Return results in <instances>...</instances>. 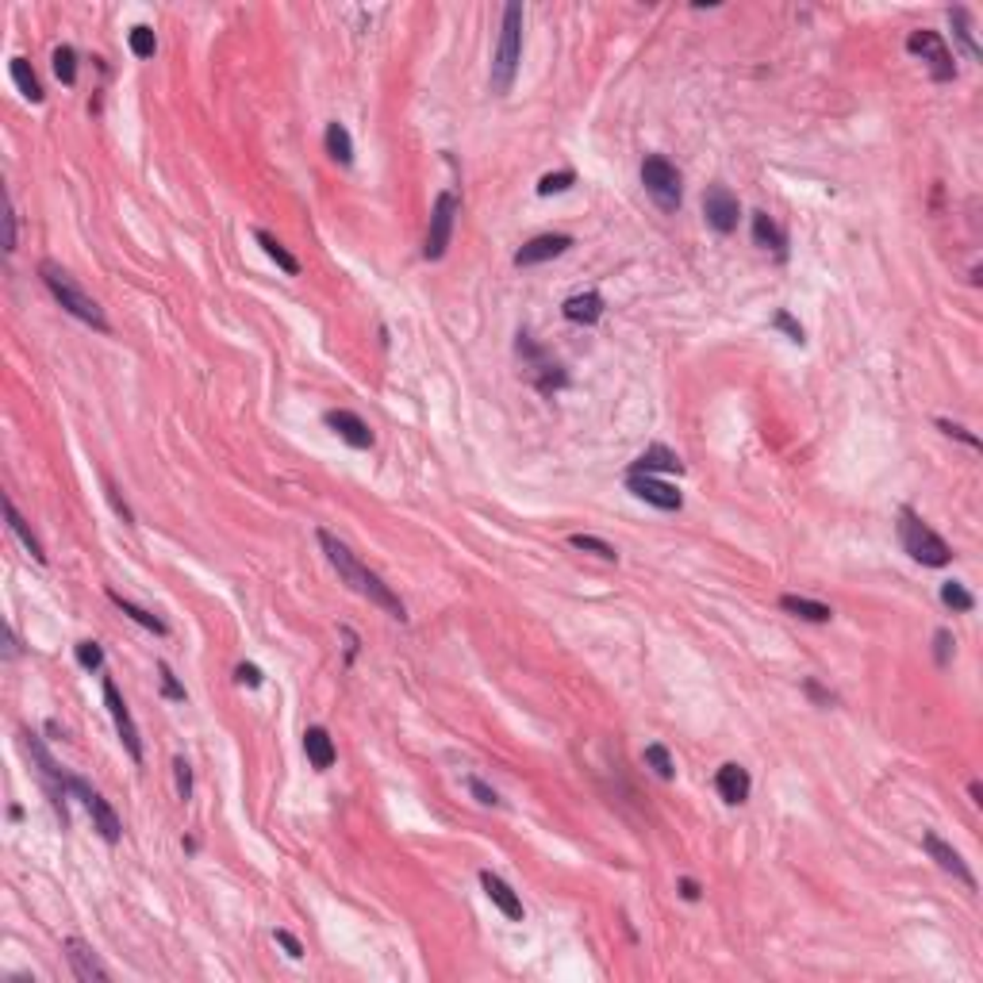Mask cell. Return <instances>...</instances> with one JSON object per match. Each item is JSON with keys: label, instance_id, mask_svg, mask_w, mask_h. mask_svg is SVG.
<instances>
[{"label": "cell", "instance_id": "6da1fadb", "mask_svg": "<svg viewBox=\"0 0 983 983\" xmlns=\"http://www.w3.org/2000/svg\"><path fill=\"white\" fill-rule=\"evenodd\" d=\"M319 546H323V553H327L331 569L342 576V584H350V592L365 596L369 604H377L380 611H388L392 619H400V622L408 619V607H403V599L392 592V588L380 581L373 569H365V565L350 553V546H346V542H339V538L331 534V530H319Z\"/></svg>", "mask_w": 983, "mask_h": 983}, {"label": "cell", "instance_id": "7a4b0ae2", "mask_svg": "<svg viewBox=\"0 0 983 983\" xmlns=\"http://www.w3.org/2000/svg\"><path fill=\"white\" fill-rule=\"evenodd\" d=\"M519 62H523V4L511 0V4L503 8L500 43H495V58H492V92L495 97H507V92H511Z\"/></svg>", "mask_w": 983, "mask_h": 983}, {"label": "cell", "instance_id": "3957f363", "mask_svg": "<svg viewBox=\"0 0 983 983\" xmlns=\"http://www.w3.org/2000/svg\"><path fill=\"white\" fill-rule=\"evenodd\" d=\"M39 277H43V285L51 288V296H54L58 304H62L74 319L89 323L92 331H108V316H104V308L74 281V277H69V269H62L58 261H43V265H39Z\"/></svg>", "mask_w": 983, "mask_h": 983}, {"label": "cell", "instance_id": "277c9868", "mask_svg": "<svg viewBox=\"0 0 983 983\" xmlns=\"http://www.w3.org/2000/svg\"><path fill=\"white\" fill-rule=\"evenodd\" d=\"M899 542H903V550L918 565H930V569H941V565L953 561V546L926 523V519L910 511V507L899 511Z\"/></svg>", "mask_w": 983, "mask_h": 983}, {"label": "cell", "instance_id": "5b68a950", "mask_svg": "<svg viewBox=\"0 0 983 983\" xmlns=\"http://www.w3.org/2000/svg\"><path fill=\"white\" fill-rule=\"evenodd\" d=\"M642 184L645 192L653 196V204L661 212H680V200H684V184H680V169L661 154H650L642 161Z\"/></svg>", "mask_w": 983, "mask_h": 983}, {"label": "cell", "instance_id": "8992f818", "mask_svg": "<svg viewBox=\"0 0 983 983\" xmlns=\"http://www.w3.org/2000/svg\"><path fill=\"white\" fill-rule=\"evenodd\" d=\"M461 215V196L457 192H438V200L431 207V223H426V238H423V258L426 261H438L446 258L449 250V238H454V223Z\"/></svg>", "mask_w": 983, "mask_h": 983}, {"label": "cell", "instance_id": "52a82bcc", "mask_svg": "<svg viewBox=\"0 0 983 983\" xmlns=\"http://www.w3.org/2000/svg\"><path fill=\"white\" fill-rule=\"evenodd\" d=\"M907 51L922 58V62L930 66V77L933 81H956V66H953V51L945 46V39L938 31H910L907 35Z\"/></svg>", "mask_w": 983, "mask_h": 983}, {"label": "cell", "instance_id": "ba28073f", "mask_svg": "<svg viewBox=\"0 0 983 983\" xmlns=\"http://www.w3.org/2000/svg\"><path fill=\"white\" fill-rule=\"evenodd\" d=\"M69 792H74L77 800L85 803V811L92 815V830H97V834L108 841V846H115V841L123 838V823H120V815L112 811V803L104 800L100 792H92L85 780H77V776H69Z\"/></svg>", "mask_w": 983, "mask_h": 983}, {"label": "cell", "instance_id": "9c48e42d", "mask_svg": "<svg viewBox=\"0 0 983 983\" xmlns=\"http://www.w3.org/2000/svg\"><path fill=\"white\" fill-rule=\"evenodd\" d=\"M23 749H27V753L35 757V765H39V776H43V784H46V792H51V800H54V811L62 815V823H69V815H66V800H69V776L62 768L54 765V757L46 753L43 749V742L35 734H23Z\"/></svg>", "mask_w": 983, "mask_h": 983}, {"label": "cell", "instance_id": "30bf717a", "mask_svg": "<svg viewBox=\"0 0 983 983\" xmlns=\"http://www.w3.org/2000/svg\"><path fill=\"white\" fill-rule=\"evenodd\" d=\"M104 703H108V714H112V722H115V734H120L123 749L131 753L135 765H143V737H138V726H135L131 711H127V703H123V696H120V688H115L112 676H104Z\"/></svg>", "mask_w": 983, "mask_h": 983}, {"label": "cell", "instance_id": "8fae6325", "mask_svg": "<svg viewBox=\"0 0 983 983\" xmlns=\"http://www.w3.org/2000/svg\"><path fill=\"white\" fill-rule=\"evenodd\" d=\"M703 215H707V223L719 230V235H734L737 219H742V204H737V196L726 189V184H711V189L703 192Z\"/></svg>", "mask_w": 983, "mask_h": 983}, {"label": "cell", "instance_id": "7c38bea8", "mask_svg": "<svg viewBox=\"0 0 983 983\" xmlns=\"http://www.w3.org/2000/svg\"><path fill=\"white\" fill-rule=\"evenodd\" d=\"M922 849L930 853V861L938 864L941 872H949L953 880H961V884L968 887V892H976V876H972V869H968V861H964L961 853H956L945 838H938L933 830H926V834H922Z\"/></svg>", "mask_w": 983, "mask_h": 983}, {"label": "cell", "instance_id": "4fadbf2b", "mask_svg": "<svg viewBox=\"0 0 983 983\" xmlns=\"http://www.w3.org/2000/svg\"><path fill=\"white\" fill-rule=\"evenodd\" d=\"M627 488L638 495V500L657 507V511H680V507H684V495H680L673 484H665V480H657V477H645V472H627Z\"/></svg>", "mask_w": 983, "mask_h": 983}, {"label": "cell", "instance_id": "5bb4252c", "mask_svg": "<svg viewBox=\"0 0 983 983\" xmlns=\"http://www.w3.org/2000/svg\"><path fill=\"white\" fill-rule=\"evenodd\" d=\"M519 354H523L527 362H530V373H534V385H538L542 392H546V396H550V392H558V388H565V385H569V377H565V369H561V365H553V362H546V354L538 350V346H534V339H530L527 331L519 334Z\"/></svg>", "mask_w": 983, "mask_h": 983}, {"label": "cell", "instance_id": "9a60e30c", "mask_svg": "<svg viewBox=\"0 0 983 983\" xmlns=\"http://www.w3.org/2000/svg\"><path fill=\"white\" fill-rule=\"evenodd\" d=\"M323 419H327V426L342 438L346 446H354V449H373L377 434L369 431V423L362 419V415H354V411H346V408H334V411L323 415Z\"/></svg>", "mask_w": 983, "mask_h": 983}, {"label": "cell", "instance_id": "2e32d148", "mask_svg": "<svg viewBox=\"0 0 983 983\" xmlns=\"http://www.w3.org/2000/svg\"><path fill=\"white\" fill-rule=\"evenodd\" d=\"M565 250H573V235H538L523 242V246L515 250V265L519 269H527V265H542V261H553L561 258Z\"/></svg>", "mask_w": 983, "mask_h": 983}, {"label": "cell", "instance_id": "e0dca14e", "mask_svg": "<svg viewBox=\"0 0 983 983\" xmlns=\"http://www.w3.org/2000/svg\"><path fill=\"white\" fill-rule=\"evenodd\" d=\"M66 961H69V968H74V976H77L81 983H108V979H112L108 968L100 964V956L92 953L85 941H77V938L66 941Z\"/></svg>", "mask_w": 983, "mask_h": 983}, {"label": "cell", "instance_id": "ac0fdd59", "mask_svg": "<svg viewBox=\"0 0 983 983\" xmlns=\"http://www.w3.org/2000/svg\"><path fill=\"white\" fill-rule=\"evenodd\" d=\"M714 788H719V795H722V803H730V807H742L745 800H749V792H753V780H749V768H742V765H722L719 768V776H714Z\"/></svg>", "mask_w": 983, "mask_h": 983}, {"label": "cell", "instance_id": "d6986e66", "mask_svg": "<svg viewBox=\"0 0 983 983\" xmlns=\"http://www.w3.org/2000/svg\"><path fill=\"white\" fill-rule=\"evenodd\" d=\"M480 887H484V895L492 899L495 910H503V915L511 918V922H523V899L511 892V884L500 880L495 872H480Z\"/></svg>", "mask_w": 983, "mask_h": 983}, {"label": "cell", "instance_id": "ffe728a7", "mask_svg": "<svg viewBox=\"0 0 983 983\" xmlns=\"http://www.w3.org/2000/svg\"><path fill=\"white\" fill-rule=\"evenodd\" d=\"M630 472H645V477H657V472H684V461H680L668 446H645L638 461L630 465Z\"/></svg>", "mask_w": 983, "mask_h": 983}, {"label": "cell", "instance_id": "44dd1931", "mask_svg": "<svg viewBox=\"0 0 983 983\" xmlns=\"http://www.w3.org/2000/svg\"><path fill=\"white\" fill-rule=\"evenodd\" d=\"M561 316L569 323H581V327H592V323H599V316H604V296L599 293H576L561 304Z\"/></svg>", "mask_w": 983, "mask_h": 983}, {"label": "cell", "instance_id": "7402d4cb", "mask_svg": "<svg viewBox=\"0 0 983 983\" xmlns=\"http://www.w3.org/2000/svg\"><path fill=\"white\" fill-rule=\"evenodd\" d=\"M304 753H308V761H311V768L316 772H327L331 765H334V742H331V734L323 730V726H308L304 730Z\"/></svg>", "mask_w": 983, "mask_h": 983}, {"label": "cell", "instance_id": "603a6c76", "mask_svg": "<svg viewBox=\"0 0 983 983\" xmlns=\"http://www.w3.org/2000/svg\"><path fill=\"white\" fill-rule=\"evenodd\" d=\"M753 242L765 250H776L780 258L788 254V235L780 230V223L768 212H753Z\"/></svg>", "mask_w": 983, "mask_h": 983}, {"label": "cell", "instance_id": "cb8c5ba5", "mask_svg": "<svg viewBox=\"0 0 983 983\" xmlns=\"http://www.w3.org/2000/svg\"><path fill=\"white\" fill-rule=\"evenodd\" d=\"M780 607L788 611V615L803 619V622H830L834 619V611H830L826 604H818V599H807V596H780Z\"/></svg>", "mask_w": 983, "mask_h": 983}, {"label": "cell", "instance_id": "d4e9b609", "mask_svg": "<svg viewBox=\"0 0 983 983\" xmlns=\"http://www.w3.org/2000/svg\"><path fill=\"white\" fill-rule=\"evenodd\" d=\"M4 515H8V527H12V534H16V538L23 542V546H27V553H31L35 561H39V565H46V553H43V546H39V538H35V534H31V527L23 523V515L16 511V503H12V495H4Z\"/></svg>", "mask_w": 983, "mask_h": 983}, {"label": "cell", "instance_id": "484cf974", "mask_svg": "<svg viewBox=\"0 0 983 983\" xmlns=\"http://www.w3.org/2000/svg\"><path fill=\"white\" fill-rule=\"evenodd\" d=\"M323 143H327V154L339 161V166H350L354 161V138L350 131H346V123H327V135H323Z\"/></svg>", "mask_w": 983, "mask_h": 983}, {"label": "cell", "instance_id": "4316f807", "mask_svg": "<svg viewBox=\"0 0 983 983\" xmlns=\"http://www.w3.org/2000/svg\"><path fill=\"white\" fill-rule=\"evenodd\" d=\"M108 599H112V604L123 611L127 619H135L138 627H146L150 634H158V638H166V634H169V627H166V622H161L158 615H150V611H143L138 604H131V599H127V596H120V592H108Z\"/></svg>", "mask_w": 983, "mask_h": 983}, {"label": "cell", "instance_id": "83f0119b", "mask_svg": "<svg viewBox=\"0 0 983 983\" xmlns=\"http://www.w3.org/2000/svg\"><path fill=\"white\" fill-rule=\"evenodd\" d=\"M254 238H258V246L277 261V269H281V273H288V277L300 273V261L281 246V238H277V235H269V230H254Z\"/></svg>", "mask_w": 983, "mask_h": 983}, {"label": "cell", "instance_id": "f1b7e54d", "mask_svg": "<svg viewBox=\"0 0 983 983\" xmlns=\"http://www.w3.org/2000/svg\"><path fill=\"white\" fill-rule=\"evenodd\" d=\"M12 81H16V89L31 104H43V85H39V77H35V69H31L27 58H12Z\"/></svg>", "mask_w": 983, "mask_h": 983}, {"label": "cell", "instance_id": "f546056e", "mask_svg": "<svg viewBox=\"0 0 983 983\" xmlns=\"http://www.w3.org/2000/svg\"><path fill=\"white\" fill-rule=\"evenodd\" d=\"M949 20H953L956 43L964 46V54L972 58V62H983V51H979V43L972 39V20H968V8H949Z\"/></svg>", "mask_w": 983, "mask_h": 983}, {"label": "cell", "instance_id": "4dcf8cb0", "mask_svg": "<svg viewBox=\"0 0 983 983\" xmlns=\"http://www.w3.org/2000/svg\"><path fill=\"white\" fill-rule=\"evenodd\" d=\"M642 761H645V765H650V768H653V772H657V776H661V780H676V761H673V753H668V749H665L661 742L645 745Z\"/></svg>", "mask_w": 983, "mask_h": 983}, {"label": "cell", "instance_id": "1f68e13d", "mask_svg": "<svg viewBox=\"0 0 983 983\" xmlns=\"http://www.w3.org/2000/svg\"><path fill=\"white\" fill-rule=\"evenodd\" d=\"M941 604L953 607V611H961V615H968V611L976 607V596L968 592L961 581H945V584H941Z\"/></svg>", "mask_w": 983, "mask_h": 983}, {"label": "cell", "instance_id": "d6a6232c", "mask_svg": "<svg viewBox=\"0 0 983 983\" xmlns=\"http://www.w3.org/2000/svg\"><path fill=\"white\" fill-rule=\"evenodd\" d=\"M127 43H131L135 58H154V51H158V39H154V27H150V23H135V27L127 31Z\"/></svg>", "mask_w": 983, "mask_h": 983}, {"label": "cell", "instance_id": "836d02e7", "mask_svg": "<svg viewBox=\"0 0 983 983\" xmlns=\"http://www.w3.org/2000/svg\"><path fill=\"white\" fill-rule=\"evenodd\" d=\"M569 546L584 550V553H596V558H604V561H619V550L611 546V542L596 538V534H569Z\"/></svg>", "mask_w": 983, "mask_h": 983}, {"label": "cell", "instance_id": "e575fe53", "mask_svg": "<svg viewBox=\"0 0 983 983\" xmlns=\"http://www.w3.org/2000/svg\"><path fill=\"white\" fill-rule=\"evenodd\" d=\"M54 74H58L62 85H77V51H74V46L62 43L54 51Z\"/></svg>", "mask_w": 983, "mask_h": 983}, {"label": "cell", "instance_id": "d590c367", "mask_svg": "<svg viewBox=\"0 0 983 983\" xmlns=\"http://www.w3.org/2000/svg\"><path fill=\"white\" fill-rule=\"evenodd\" d=\"M576 184V173L573 169H558V173H546V177L538 181V196H553V192H565Z\"/></svg>", "mask_w": 983, "mask_h": 983}, {"label": "cell", "instance_id": "8d00e7d4", "mask_svg": "<svg viewBox=\"0 0 983 983\" xmlns=\"http://www.w3.org/2000/svg\"><path fill=\"white\" fill-rule=\"evenodd\" d=\"M74 653H77V665L89 668V673H100V668H104V650H100V642H77Z\"/></svg>", "mask_w": 983, "mask_h": 983}, {"label": "cell", "instance_id": "74e56055", "mask_svg": "<svg viewBox=\"0 0 983 983\" xmlns=\"http://www.w3.org/2000/svg\"><path fill=\"white\" fill-rule=\"evenodd\" d=\"M772 327H776V331H784V334H788L792 342H800V346L807 342V334H803V323H795V319H792V311H784V308L776 311V316H772Z\"/></svg>", "mask_w": 983, "mask_h": 983}, {"label": "cell", "instance_id": "f35d334b", "mask_svg": "<svg viewBox=\"0 0 983 983\" xmlns=\"http://www.w3.org/2000/svg\"><path fill=\"white\" fill-rule=\"evenodd\" d=\"M158 676H161V691H166V699L184 703V688H181V680L173 676V668H169L166 661H158Z\"/></svg>", "mask_w": 983, "mask_h": 983}, {"label": "cell", "instance_id": "ab89813d", "mask_svg": "<svg viewBox=\"0 0 983 983\" xmlns=\"http://www.w3.org/2000/svg\"><path fill=\"white\" fill-rule=\"evenodd\" d=\"M173 776H177V795L189 803L192 800V768L184 757H173Z\"/></svg>", "mask_w": 983, "mask_h": 983}, {"label": "cell", "instance_id": "60d3db41", "mask_svg": "<svg viewBox=\"0 0 983 983\" xmlns=\"http://www.w3.org/2000/svg\"><path fill=\"white\" fill-rule=\"evenodd\" d=\"M938 426L949 438H956V442H964V446H972V449H979V434H972L968 431V426H961V423H949V419H938Z\"/></svg>", "mask_w": 983, "mask_h": 983}, {"label": "cell", "instance_id": "b9f144b4", "mask_svg": "<svg viewBox=\"0 0 983 983\" xmlns=\"http://www.w3.org/2000/svg\"><path fill=\"white\" fill-rule=\"evenodd\" d=\"M953 645H956V642H953V634H949V630H938V634H933V657H938V665H941V668L949 665Z\"/></svg>", "mask_w": 983, "mask_h": 983}, {"label": "cell", "instance_id": "7bdbcfd3", "mask_svg": "<svg viewBox=\"0 0 983 983\" xmlns=\"http://www.w3.org/2000/svg\"><path fill=\"white\" fill-rule=\"evenodd\" d=\"M469 792L477 795V803H484V807H500V795H495V788H488L480 776H469Z\"/></svg>", "mask_w": 983, "mask_h": 983}, {"label": "cell", "instance_id": "ee69618b", "mask_svg": "<svg viewBox=\"0 0 983 983\" xmlns=\"http://www.w3.org/2000/svg\"><path fill=\"white\" fill-rule=\"evenodd\" d=\"M235 680H238V684H246V688H261V668L250 665V661H242L235 668Z\"/></svg>", "mask_w": 983, "mask_h": 983}, {"label": "cell", "instance_id": "f6af8a7d", "mask_svg": "<svg viewBox=\"0 0 983 983\" xmlns=\"http://www.w3.org/2000/svg\"><path fill=\"white\" fill-rule=\"evenodd\" d=\"M273 938H277V945H281V949H285L288 956H293V961H300V956H304V945H300L288 930H273Z\"/></svg>", "mask_w": 983, "mask_h": 983}, {"label": "cell", "instance_id": "bcb514c9", "mask_svg": "<svg viewBox=\"0 0 983 983\" xmlns=\"http://www.w3.org/2000/svg\"><path fill=\"white\" fill-rule=\"evenodd\" d=\"M4 250L8 254L16 250V207H12V196H8V207H4Z\"/></svg>", "mask_w": 983, "mask_h": 983}, {"label": "cell", "instance_id": "7dc6e473", "mask_svg": "<svg viewBox=\"0 0 983 983\" xmlns=\"http://www.w3.org/2000/svg\"><path fill=\"white\" fill-rule=\"evenodd\" d=\"M108 500H112V507H115V511H120V515H123V523H135V515H131V507H127V503L120 500V492H115V488H112V484H108Z\"/></svg>", "mask_w": 983, "mask_h": 983}, {"label": "cell", "instance_id": "c3c4849f", "mask_svg": "<svg viewBox=\"0 0 983 983\" xmlns=\"http://www.w3.org/2000/svg\"><path fill=\"white\" fill-rule=\"evenodd\" d=\"M680 895H684V899H688V903H696V899H699L703 892H699V884H696V880H691V876H684V880H680Z\"/></svg>", "mask_w": 983, "mask_h": 983}, {"label": "cell", "instance_id": "681fc988", "mask_svg": "<svg viewBox=\"0 0 983 983\" xmlns=\"http://www.w3.org/2000/svg\"><path fill=\"white\" fill-rule=\"evenodd\" d=\"M803 688H807V696H811V699H818V703H826V707H830V703H834V696H830V691H823V688H818L815 680H807Z\"/></svg>", "mask_w": 983, "mask_h": 983}, {"label": "cell", "instance_id": "f907efd6", "mask_svg": "<svg viewBox=\"0 0 983 983\" xmlns=\"http://www.w3.org/2000/svg\"><path fill=\"white\" fill-rule=\"evenodd\" d=\"M342 638H346V657H350V661H354V657H357V634L342 627Z\"/></svg>", "mask_w": 983, "mask_h": 983}, {"label": "cell", "instance_id": "816d5d0a", "mask_svg": "<svg viewBox=\"0 0 983 983\" xmlns=\"http://www.w3.org/2000/svg\"><path fill=\"white\" fill-rule=\"evenodd\" d=\"M968 795H972V803H976V807H983V788H979V780L968 784Z\"/></svg>", "mask_w": 983, "mask_h": 983}]
</instances>
